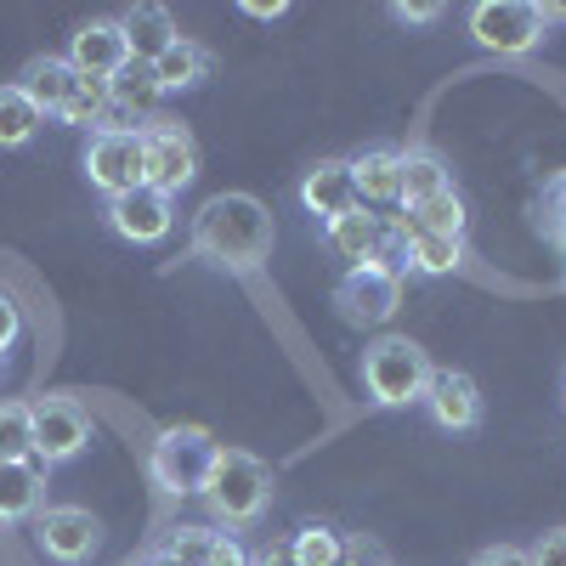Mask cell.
<instances>
[{
	"mask_svg": "<svg viewBox=\"0 0 566 566\" xmlns=\"http://www.w3.org/2000/svg\"><path fill=\"white\" fill-rule=\"evenodd\" d=\"M424 232H437V239H464V199L453 193H437V199H424V205H413V210H402V221H397V239L408 244V239H424Z\"/></svg>",
	"mask_w": 566,
	"mask_h": 566,
	"instance_id": "19",
	"label": "cell"
},
{
	"mask_svg": "<svg viewBox=\"0 0 566 566\" xmlns=\"http://www.w3.org/2000/svg\"><path fill=\"white\" fill-rule=\"evenodd\" d=\"M459 261H464V239H437V232H424V239L402 244V266L419 272V277H448Z\"/></svg>",
	"mask_w": 566,
	"mask_h": 566,
	"instance_id": "24",
	"label": "cell"
},
{
	"mask_svg": "<svg viewBox=\"0 0 566 566\" xmlns=\"http://www.w3.org/2000/svg\"><path fill=\"white\" fill-rule=\"evenodd\" d=\"M402 23H437L442 18V7H437V0H397V7H391Z\"/></svg>",
	"mask_w": 566,
	"mask_h": 566,
	"instance_id": "33",
	"label": "cell"
},
{
	"mask_svg": "<svg viewBox=\"0 0 566 566\" xmlns=\"http://www.w3.org/2000/svg\"><path fill=\"white\" fill-rule=\"evenodd\" d=\"M470 566H533V555H527V549H515V544H493V549H482Z\"/></svg>",
	"mask_w": 566,
	"mask_h": 566,
	"instance_id": "32",
	"label": "cell"
},
{
	"mask_svg": "<svg viewBox=\"0 0 566 566\" xmlns=\"http://www.w3.org/2000/svg\"><path fill=\"white\" fill-rule=\"evenodd\" d=\"M544 221H549V232H555V244L566 250V170L544 187Z\"/></svg>",
	"mask_w": 566,
	"mask_h": 566,
	"instance_id": "30",
	"label": "cell"
},
{
	"mask_svg": "<svg viewBox=\"0 0 566 566\" xmlns=\"http://www.w3.org/2000/svg\"><path fill=\"white\" fill-rule=\"evenodd\" d=\"M386 239H391L386 221L368 216V210H352V216L323 221V250L335 255V261H346V272H352V266H368V261H380Z\"/></svg>",
	"mask_w": 566,
	"mask_h": 566,
	"instance_id": "14",
	"label": "cell"
},
{
	"mask_svg": "<svg viewBox=\"0 0 566 566\" xmlns=\"http://www.w3.org/2000/svg\"><path fill=\"white\" fill-rule=\"evenodd\" d=\"M352 181H357V205L380 210V205H402V181H397V148H363L352 159Z\"/></svg>",
	"mask_w": 566,
	"mask_h": 566,
	"instance_id": "18",
	"label": "cell"
},
{
	"mask_svg": "<svg viewBox=\"0 0 566 566\" xmlns=\"http://www.w3.org/2000/svg\"><path fill=\"white\" fill-rule=\"evenodd\" d=\"M40 510H45V464L40 459L0 464V527L34 522Z\"/></svg>",
	"mask_w": 566,
	"mask_h": 566,
	"instance_id": "17",
	"label": "cell"
},
{
	"mask_svg": "<svg viewBox=\"0 0 566 566\" xmlns=\"http://www.w3.org/2000/svg\"><path fill=\"white\" fill-rule=\"evenodd\" d=\"M283 12H290L283 0H244V18H255V23H277Z\"/></svg>",
	"mask_w": 566,
	"mask_h": 566,
	"instance_id": "37",
	"label": "cell"
},
{
	"mask_svg": "<svg viewBox=\"0 0 566 566\" xmlns=\"http://www.w3.org/2000/svg\"><path fill=\"white\" fill-rule=\"evenodd\" d=\"M549 34V18L533 0H482L470 7V40L482 52H499V57H522Z\"/></svg>",
	"mask_w": 566,
	"mask_h": 566,
	"instance_id": "5",
	"label": "cell"
},
{
	"mask_svg": "<svg viewBox=\"0 0 566 566\" xmlns=\"http://www.w3.org/2000/svg\"><path fill=\"white\" fill-rule=\"evenodd\" d=\"M108 80H91V74H74V91H69V103H63V114L57 119H69V125H85V130H97L103 125V114H108Z\"/></svg>",
	"mask_w": 566,
	"mask_h": 566,
	"instance_id": "27",
	"label": "cell"
},
{
	"mask_svg": "<svg viewBox=\"0 0 566 566\" xmlns=\"http://www.w3.org/2000/svg\"><path fill=\"white\" fill-rule=\"evenodd\" d=\"M431 374H437L431 357H424V346L408 340V335H380L363 352V391H368V402H380V408L424 402Z\"/></svg>",
	"mask_w": 566,
	"mask_h": 566,
	"instance_id": "3",
	"label": "cell"
},
{
	"mask_svg": "<svg viewBox=\"0 0 566 566\" xmlns=\"http://www.w3.org/2000/svg\"><path fill=\"white\" fill-rule=\"evenodd\" d=\"M148 566H176V560H165V555H154V560H148Z\"/></svg>",
	"mask_w": 566,
	"mask_h": 566,
	"instance_id": "38",
	"label": "cell"
},
{
	"mask_svg": "<svg viewBox=\"0 0 566 566\" xmlns=\"http://www.w3.org/2000/svg\"><path fill=\"white\" fill-rule=\"evenodd\" d=\"M560 391H566V386H560Z\"/></svg>",
	"mask_w": 566,
	"mask_h": 566,
	"instance_id": "40",
	"label": "cell"
},
{
	"mask_svg": "<svg viewBox=\"0 0 566 566\" xmlns=\"http://www.w3.org/2000/svg\"><path fill=\"white\" fill-rule=\"evenodd\" d=\"M0 357H7V352H0Z\"/></svg>",
	"mask_w": 566,
	"mask_h": 566,
	"instance_id": "39",
	"label": "cell"
},
{
	"mask_svg": "<svg viewBox=\"0 0 566 566\" xmlns=\"http://www.w3.org/2000/svg\"><path fill=\"white\" fill-rule=\"evenodd\" d=\"M142 148H148V187H159L170 199L199 176V148H193V136H187V125L154 119L142 130Z\"/></svg>",
	"mask_w": 566,
	"mask_h": 566,
	"instance_id": "10",
	"label": "cell"
},
{
	"mask_svg": "<svg viewBox=\"0 0 566 566\" xmlns=\"http://www.w3.org/2000/svg\"><path fill=\"white\" fill-rule=\"evenodd\" d=\"M18 335H23V312L12 306V295H0V352H7Z\"/></svg>",
	"mask_w": 566,
	"mask_h": 566,
	"instance_id": "35",
	"label": "cell"
},
{
	"mask_svg": "<svg viewBox=\"0 0 566 566\" xmlns=\"http://www.w3.org/2000/svg\"><path fill=\"white\" fill-rule=\"evenodd\" d=\"M125 63H130V45H125L119 18H91V23L74 29V40H69V69H74V74L114 80Z\"/></svg>",
	"mask_w": 566,
	"mask_h": 566,
	"instance_id": "12",
	"label": "cell"
},
{
	"mask_svg": "<svg viewBox=\"0 0 566 566\" xmlns=\"http://www.w3.org/2000/svg\"><path fill=\"white\" fill-rule=\"evenodd\" d=\"M301 205H306L312 216H323V221L363 210V205H357V181H352V159H317V165L301 176Z\"/></svg>",
	"mask_w": 566,
	"mask_h": 566,
	"instance_id": "15",
	"label": "cell"
},
{
	"mask_svg": "<svg viewBox=\"0 0 566 566\" xmlns=\"http://www.w3.org/2000/svg\"><path fill=\"white\" fill-rule=\"evenodd\" d=\"M533 566H566V527H555V533H544L533 549Z\"/></svg>",
	"mask_w": 566,
	"mask_h": 566,
	"instance_id": "31",
	"label": "cell"
},
{
	"mask_svg": "<svg viewBox=\"0 0 566 566\" xmlns=\"http://www.w3.org/2000/svg\"><path fill=\"white\" fill-rule=\"evenodd\" d=\"M176 227V199L159 187H130V193L108 199V232L125 244H159Z\"/></svg>",
	"mask_w": 566,
	"mask_h": 566,
	"instance_id": "9",
	"label": "cell"
},
{
	"mask_svg": "<svg viewBox=\"0 0 566 566\" xmlns=\"http://www.w3.org/2000/svg\"><path fill=\"white\" fill-rule=\"evenodd\" d=\"M250 566H301V560H295V544H290V538H277V544H266Z\"/></svg>",
	"mask_w": 566,
	"mask_h": 566,
	"instance_id": "36",
	"label": "cell"
},
{
	"mask_svg": "<svg viewBox=\"0 0 566 566\" xmlns=\"http://www.w3.org/2000/svg\"><path fill=\"white\" fill-rule=\"evenodd\" d=\"M205 504L227 527L261 522L266 504H272V470L255 453H244V448H221L216 464H210V482H205Z\"/></svg>",
	"mask_w": 566,
	"mask_h": 566,
	"instance_id": "2",
	"label": "cell"
},
{
	"mask_svg": "<svg viewBox=\"0 0 566 566\" xmlns=\"http://www.w3.org/2000/svg\"><path fill=\"white\" fill-rule=\"evenodd\" d=\"M119 29H125V45H130V63H159L170 45L181 40L170 7H154V0H142V7L119 12Z\"/></svg>",
	"mask_w": 566,
	"mask_h": 566,
	"instance_id": "16",
	"label": "cell"
},
{
	"mask_svg": "<svg viewBox=\"0 0 566 566\" xmlns=\"http://www.w3.org/2000/svg\"><path fill=\"white\" fill-rule=\"evenodd\" d=\"M85 176H91V187H103L108 199L130 193V187H148V148H142V130H91Z\"/></svg>",
	"mask_w": 566,
	"mask_h": 566,
	"instance_id": "6",
	"label": "cell"
},
{
	"mask_svg": "<svg viewBox=\"0 0 566 566\" xmlns=\"http://www.w3.org/2000/svg\"><path fill=\"white\" fill-rule=\"evenodd\" d=\"M397 181H402V210H413V205H424V199H437V193H448V165L431 154V148H402L397 154Z\"/></svg>",
	"mask_w": 566,
	"mask_h": 566,
	"instance_id": "21",
	"label": "cell"
},
{
	"mask_svg": "<svg viewBox=\"0 0 566 566\" xmlns=\"http://www.w3.org/2000/svg\"><path fill=\"white\" fill-rule=\"evenodd\" d=\"M85 442H91V419L74 397L34 402V459L40 464H63V459L85 453Z\"/></svg>",
	"mask_w": 566,
	"mask_h": 566,
	"instance_id": "11",
	"label": "cell"
},
{
	"mask_svg": "<svg viewBox=\"0 0 566 566\" xmlns=\"http://www.w3.org/2000/svg\"><path fill=\"white\" fill-rule=\"evenodd\" d=\"M40 119L45 114L23 97L18 85H0V148H23V142H34Z\"/></svg>",
	"mask_w": 566,
	"mask_h": 566,
	"instance_id": "25",
	"label": "cell"
},
{
	"mask_svg": "<svg viewBox=\"0 0 566 566\" xmlns=\"http://www.w3.org/2000/svg\"><path fill=\"white\" fill-rule=\"evenodd\" d=\"M193 250L216 266L255 272L272 255V210L255 193H216L193 216Z\"/></svg>",
	"mask_w": 566,
	"mask_h": 566,
	"instance_id": "1",
	"label": "cell"
},
{
	"mask_svg": "<svg viewBox=\"0 0 566 566\" xmlns=\"http://www.w3.org/2000/svg\"><path fill=\"white\" fill-rule=\"evenodd\" d=\"M34 459V408L29 402H0V464Z\"/></svg>",
	"mask_w": 566,
	"mask_h": 566,
	"instance_id": "26",
	"label": "cell"
},
{
	"mask_svg": "<svg viewBox=\"0 0 566 566\" xmlns=\"http://www.w3.org/2000/svg\"><path fill=\"white\" fill-rule=\"evenodd\" d=\"M34 538L45 549V560H57V566H80L97 555L103 544V522L91 515L85 504H45L34 515Z\"/></svg>",
	"mask_w": 566,
	"mask_h": 566,
	"instance_id": "8",
	"label": "cell"
},
{
	"mask_svg": "<svg viewBox=\"0 0 566 566\" xmlns=\"http://www.w3.org/2000/svg\"><path fill=\"white\" fill-rule=\"evenodd\" d=\"M12 85L23 91V97H29L40 114H63L69 91H74V69H69V57H34Z\"/></svg>",
	"mask_w": 566,
	"mask_h": 566,
	"instance_id": "20",
	"label": "cell"
},
{
	"mask_svg": "<svg viewBox=\"0 0 566 566\" xmlns=\"http://www.w3.org/2000/svg\"><path fill=\"white\" fill-rule=\"evenodd\" d=\"M108 97H114L119 108H130L136 119H148V125H154V108H159L165 91H159V80H154L148 63H125V69L108 80Z\"/></svg>",
	"mask_w": 566,
	"mask_h": 566,
	"instance_id": "23",
	"label": "cell"
},
{
	"mask_svg": "<svg viewBox=\"0 0 566 566\" xmlns=\"http://www.w3.org/2000/svg\"><path fill=\"white\" fill-rule=\"evenodd\" d=\"M216 453H221V442H216L210 431H199V424H170V431H159V442H154V453H148V476H154V488L170 493V499L205 493Z\"/></svg>",
	"mask_w": 566,
	"mask_h": 566,
	"instance_id": "4",
	"label": "cell"
},
{
	"mask_svg": "<svg viewBox=\"0 0 566 566\" xmlns=\"http://www.w3.org/2000/svg\"><path fill=\"white\" fill-rule=\"evenodd\" d=\"M335 306L346 323H363V328H380L397 317L402 306V272L380 266V261H368V266H352L340 277V290H335Z\"/></svg>",
	"mask_w": 566,
	"mask_h": 566,
	"instance_id": "7",
	"label": "cell"
},
{
	"mask_svg": "<svg viewBox=\"0 0 566 566\" xmlns=\"http://www.w3.org/2000/svg\"><path fill=\"white\" fill-rule=\"evenodd\" d=\"M290 544H295V560L301 566H346V538L335 527H323V522L301 527Z\"/></svg>",
	"mask_w": 566,
	"mask_h": 566,
	"instance_id": "28",
	"label": "cell"
},
{
	"mask_svg": "<svg viewBox=\"0 0 566 566\" xmlns=\"http://www.w3.org/2000/svg\"><path fill=\"white\" fill-rule=\"evenodd\" d=\"M154 69V80H159V91H193V85H205L210 80V69H216V57L205 52L199 40H176L170 52L159 57V63H148Z\"/></svg>",
	"mask_w": 566,
	"mask_h": 566,
	"instance_id": "22",
	"label": "cell"
},
{
	"mask_svg": "<svg viewBox=\"0 0 566 566\" xmlns=\"http://www.w3.org/2000/svg\"><path fill=\"white\" fill-rule=\"evenodd\" d=\"M424 408L442 431H476L482 424V391L464 368H437L431 386H424Z\"/></svg>",
	"mask_w": 566,
	"mask_h": 566,
	"instance_id": "13",
	"label": "cell"
},
{
	"mask_svg": "<svg viewBox=\"0 0 566 566\" xmlns=\"http://www.w3.org/2000/svg\"><path fill=\"white\" fill-rule=\"evenodd\" d=\"M210 566H250V555H244V544H239V538H227V533H216Z\"/></svg>",
	"mask_w": 566,
	"mask_h": 566,
	"instance_id": "34",
	"label": "cell"
},
{
	"mask_svg": "<svg viewBox=\"0 0 566 566\" xmlns=\"http://www.w3.org/2000/svg\"><path fill=\"white\" fill-rule=\"evenodd\" d=\"M210 549H216V527H176L159 555L176 566H210Z\"/></svg>",
	"mask_w": 566,
	"mask_h": 566,
	"instance_id": "29",
	"label": "cell"
}]
</instances>
